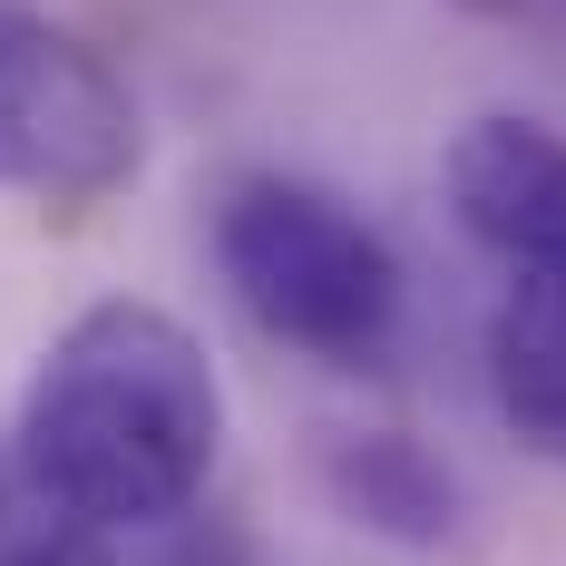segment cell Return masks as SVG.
<instances>
[{"mask_svg": "<svg viewBox=\"0 0 566 566\" xmlns=\"http://www.w3.org/2000/svg\"><path fill=\"white\" fill-rule=\"evenodd\" d=\"M489 391L527 450L566 459V283H517L489 313Z\"/></svg>", "mask_w": 566, "mask_h": 566, "instance_id": "8992f818", "label": "cell"}, {"mask_svg": "<svg viewBox=\"0 0 566 566\" xmlns=\"http://www.w3.org/2000/svg\"><path fill=\"white\" fill-rule=\"evenodd\" d=\"M10 440H20V459L69 509L98 517L108 537L167 527L216 479L226 381H216L206 342L176 313L108 293L78 323H59V342L40 352V371L20 391V430Z\"/></svg>", "mask_w": 566, "mask_h": 566, "instance_id": "6da1fadb", "label": "cell"}, {"mask_svg": "<svg viewBox=\"0 0 566 566\" xmlns=\"http://www.w3.org/2000/svg\"><path fill=\"white\" fill-rule=\"evenodd\" d=\"M323 499L381 547H450L459 537V479L410 430H333L323 440Z\"/></svg>", "mask_w": 566, "mask_h": 566, "instance_id": "5b68a950", "label": "cell"}, {"mask_svg": "<svg viewBox=\"0 0 566 566\" xmlns=\"http://www.w3.org/2000/svg\"><path fill=\"white\" fill-rule=\"evenodd\" d=\"M147 157L137 98L78 30L50 10L0 0V196L30 206H98Z\"/></svg>", "mask_w": 566, "mask_h": 566, "instance_id": "3957f363", "label": "cell"}, {"mask_svg": "<svg viewBox=\"0 0 566 566\" xmlns=\"http://www.w3.org/2000/svg\"><path fill=\"white\" fill-rule=\"evenodd\" d=\"M450 216L517 283H566V137L537 117H469L450 137Z\"/></svg>", "mask_w": 566, "mask_h": 566, "instance_id": "277c9868", "label": "cell"}, {"mask_svg": "<svg viewBox=\"0 0 566 566\" xmlns=\"http://www.w3.org/2000/svg\"><path fill=\"white\" fill-rule=\"evenodd\" d=\"M469 10H517V0H469Z\"/></svg>", "mask_w": 566, "mask_h": 566, "instance_id": "ba28073f", "label": "cell"}, {"mask_svg": "<svg viewBox=\"0 0 566 566\" xmlns=\"http://www.w3.org/2000/svg\"><path fill=\"white\" fill-rule=\"evenodd\" d=\"M216 274L274 342L333 371H371L400 342V254L333 186L234 176L216 196Z\"/></svg>", "mask_w": 566, "mask_h": 566, "instance_id": "7a4b0ae2", "label": "cell"}, {"mask_svg": "<svg viewBox=\"0 0 566 566\" xmlns=\"http://www.w3.org/2000/svg\"><path fill=\"white\" fill-rule=\"evenodd\" d=\"M0 566H117V537L69 509L20 440H0Z\"/></svg>", "mask_w": 566, "mask_h": 566, "instance_id": "52a82bcc", "label": "cell"}]
</instances>
